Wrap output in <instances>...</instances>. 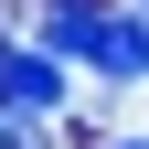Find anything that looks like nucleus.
Wrapping results in <instances>:
<instances>
[{
  "mask_svg": "<svg viewBox=\"0 0 149 149\" xmlns=\"http://www.w3.org/2000/svg\"><path fill=\"white\" fill-rule=\"evenodd\" d=\"M85 74H107V85H149V11H117Z\"/></svg>",
  "mask_w": 149,
  "mask_h": 149,
  "instance_id": "f03ea898",
  "label": "nucleus"
},
{
  "mask_svg": "<svg viewBox=\"0 0 149 149\" xmlns=\"http://www.w3.org/2000/svg\"><path fill=\"white\" fill-rule=\"evenodd\" d=\"M139 11H149V0H139Z\"/></svg>",
  "mask_w": 149,
  "mask_h": 149,
  "instance_id": "20e7f679",
  "label": "nucleus"
},
{
  "mask_svg": "<svg viewBox=\"0 0 149 149\" xmlns=\"http://www.w3.org/2000/svg\"><path fill=\"white\" fill-rule=\"evenodd\" d=\"M64 96H74V74H64V53H53V43H0V107L64 117Z\"/></svg>",
  "mask_w": 149,
  "mask_h": 149,
  "instance_id": "f257e3e1",
  "label": "nucleus"
},
{
  "mask_svg": "<svg viewBox=\"0 0 149 149\" xmlns=\"http://www.w3.org/2000/svg\"><path fill=\"white\" fill-rule=\"evenodd\" d=\"M117 149H149V139H117Z\"/></svg>",
  "mask_w": 149,
  "mask_h": 149,
  "instance_id": "7ed1b4c3",
  "label": "nucleus"
}]
</instances>
